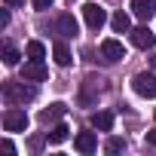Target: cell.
I'll return each mask as SVG.
<instances>
[{"label":"cell","instance_id":"obj_20","mask_svg":"<svg viewBox=\"0 0 156 156\" xmlns=\"http://www.w3.org/2000/svg\"><path fill=\"white\" fill-rule=\"evenodd\" d=\"M6 25H9V9L0 12V28H6Z\"/></svg>","mask_w":156,"mask_h":156},{"label":"cell","instance_id":"obj_22","mask_svg":"<svg viewBox=\"0 0 156 156\" xmlns=\"http://www.w3.org/2000/svg\"><path fill=\"white\" fill-rule=\"evenodd\" d=\"M6 6L12 9V6H25V0H6Z\"/></svg>","mask_w":156,"mask_h":156},{"label":"cell","instance_id":"obj_12","mask_svg":"<svg viewBox=\"0 0 156 156\" xmlns=\"http://www.w3.org/2000/svg\"><path fill=\"white\" fill-rule=\"evenodd\" d=\"M64 110H67V107H64L61 101H55V104H49V107L40 113V122H43V126H49V122H58V119L64 116Z\"/></svg>","mask_w":156,"mask_h":156},{"label":"cell","instance_id":"obj_18","mask_svg":"<svg viewBox=\"0 0 156 156\" xmlns=\"http://www.w3.org/2000/svg\"><path fill=\"white\" fill-rule=\"evenodd\" d=\"M104 150H107V153H119V150H126V141H122V138H110Z\"/></svg>","mask_w":156,"mask_h":156},{"label":"cell","instance_id":"obj_6","mask_svg":"<svg viewBox=\"0 0 156 156\" xmlns=\"http://www.w3.org/2000/svg\"><path fill=\"white\" fill-rule=\"evenodd\" d=\"M101 58H104V61H110V64H113V61H122V58H126L122 43H119V40H113V37H110V40H104V43H101Z\"/></svg>","mask_w":156,"mask_h":156},{"label":"cell","instance_id":"obj_8","mask_svg":"<svg viewBox=\"0 0 156 156\" xmlns=\"http://www.w3.org/2000/svg\"><path fill=\"white\" fill-rule=\"evenodd\" d=\"M22 73H25V80H34V83H40V80H46V64L43 61H37V58H31V61H25V67H22Z\"/></svg>","mask_w":156,"mask_h":156},{"label":"cell","instance_id":"obj_15","mask_svg":"<svg viewBox=\"0 0 156 156\" xmlns=\"http://www.w3.org/2000/svg\"><path fill=\"white\" fill-rule=\"evenodd\" d=\"M67 132H70V129H67L64 122H55L52 132H46V138H49V144H64V141H67Z\"/></svg>","mask_w":156,"mask_h":156},{"label":"cell","instance_id":"obj_14","mask_svg":"<svg viewBox=\"0 0 156 156\" xmlns=\"http://www.w3.org/2000/svg\"><path fill=\"white\" fill-rule=\"evenodd\" d=\"M52 55H55V64H58V67H67V64H70V49H67L64 40H58V43L52 46Z\"/></svg>","mask_w":156,"mask_h":156},{"label":"cell","instance_id":"obj_2","mask_svg":"<svg viewBox=\"0 0 156 156\" xmlns=\"http://www.w3.org/2000/svg\"><path fill=\"white\" fill-rule=\"evenodd\" d=\"M83 19H86V25L92 31H101L104 22H107V9L98 6V3H83Z\"/></svg>","mask_w":156,"mask_h":156},{"label":"cell","instance_id":"obj_7","mask_svg":"<svg viewBox=\"0 0 156 156\" xmlns=\"http://www.w3.org/2000/svg\"><path fill=\"white\" fill-rule=\"evenodd\" d=\"M55 31H58V37L70 40V37H76V31H80V25H76V19H73L70 12H64V16H58V22H55Z\"/></svg>","mask_w":156,"mask_h":156},{"label":"cell","instance_id":"obj_9","mask_svg":"<svg viewBox=\"0 0 156 156\" xmlns=\"http://www.w3.org/2000/svg\"><path fill=\"white\" fill-rule=\"evenodd\" d=\"M73 147H76V153H95V150H98L95 132H80V135L73 138Z\"/></svg>","mask_w":156,"mask_h":156},{"label":"cell","instance_id":"obj_10","mask_svg":"<svg viewBox=\"0 0 156 156\" xmlns=\"http://www.w3.org/2000/svg\"><path fill=\"white\" fill-rule=\"evenodd\" d=\"M132 12L141 19V22H150L156 16V0H132Z\"/></svg>","mask_w":156,"mask_h":156},{"label":"cell","instance_id":"obj_5","mask_svg":"<svg viewBox=\"0 0 156 156\" xmlns=\"http://www.w3.org/2000/svg\"><path fill=\"white\" fill-rule=\"evenodd\" d=\"M129 34H132V43H135L138 49H153V46H156V34H153L147 25H141V28H132Z\"/></svg>","mask_w":156,"mask_h":156},{"label":"cell","instance_id":"obj_19","mask_svg":"<svg viewBox=\"0 0 156 156\" xmlns=\"http://www.w3.org/2000/svg\"><path fill=\"white\" fill-rule=\"evenodd\" d=\"M31 3H34V9H49L55 0H31Z\"/></svg>","mask_w":156,"mask_h":156},{"label":"cell","instance_id":"obj_1","mask_svg":"<svg viewBox=\"0 0 156 156\" xmlns=\"http://www.w3.org/2000/svg\"><path fill=\"white\" fill-rule=\"evenodd\" d=\"M37 98V89L34 86H25V83H12L6 80L3 83V101L12 107V104H25V101H34Z\"/></svg>","mask_w":156,"mask_h":156},{"label":"cell","instance_id":"obj_21","mask_svg":"<svg viewBox=\"0 0 156 156\" xmlns=\"http://www.w3.org/2000/svg\"><path fill=\"white\" fill-rule=\"evenodd\" d=\"M147 144H153V147H156V129H153V132H147Z\"/></svg>","mask_w":156,"mask_h":156},{"label":"cell","instance_id":"obj_11","mask_svg":"<svg viewBox=\"0 0 156 156\" xmlns=\"http://www.w3.org/2000/svg\"><path fill=\"white\" fill-rule=\"evenodd\" d=\"M89 126H92V129H98V132H110V129H113V113L98 110V113H92V116H89Z\"/></svg>","mask_w":156,"mask_h":156},{"label":"cell","instance_id":"obj_4","mask_svg":"<svg viewBox=\"0 0 156 156\" xmlns=\"http://www.w3.org/2000/svg\"><path fill=\"white\" fill-rule=\"evenodd\" d=\"M3 129H6V132H25V129H28V113L12 104V107L3 113Z\"/></svg>","mask_w":156,"mask_h":156},{"label":"cell","instance_id":"obj_17","mask_svg":"<svg viewBox=\"0 0 156 156\" xmlns=\"http://www.w3.org/2000/svg\"><path fill=\"white\" fill-rule=\"evenodd\" d=\"M3 64H9V67H16V64H19V49H16V46H9V43L3 46Z\"/></svg>","mask_w":156,"mask_h":156},{"label":"cell","instance_id":"obj_13","mask_svg":"<svg viewBox=\"0 0 156 156\" xmlns=\"http://www.w3.org/2000/svg\"><path fill=\"white\" fill-rule=\"evenodd\" d=\"M110 28H113L116 34H129V31H132V19L119 9V12H113V16H110Z\"/></svg>","mask_w":156,"mask_h":156},{"label":"cell","instance_id":"obj_16","mask_svg":"<svg viewBox=\"0 0 156 156\" xmlns=\"http://www.w3.org/2000/svg\"><path fill=\"white\" fill-rule=\"evenodd\" d=\"M25 52H28V58H37V61H43V58H46V46H43L40 40H31V43L25 46Z\"/></svg>","mask_w":156,"mask_h":156},{"label":"cell","instance_id":"obj_3","mask_svg":"<svg viewBox=\"0 0 156 156\" xmlns=\"http://www.w3.org/2000/svg\"><path fill=\"white\" fill-rule=\"evenodd\" d=\"M132 89H135L141 98H156V73H135Z\"/></svg>","mask_w":156,"mask_h":156}]
</instances>
